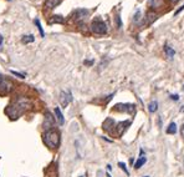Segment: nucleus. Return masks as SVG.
Masks as SVG:
<instances>
[{"instance_id": "nucleus-6", "label": "nucleus", "mask_w": 184, "mask_h": 177, "mask_svg": "<svg viewBox=\"0 0 184 177\" xmlns=\"http://www.w3.org/2000/svg\"><path fill=\"white\" fill-rule=\"evenodd\" d=\"M11 87H13V85H11L10 81L3 80V81L0 82V95H6V94H9V92L11 91Z\"/></svg>"}, {"instance_id": "nucleus-15", "label": "nucleus", "mask_w": 184, "mask_h": 177, "mask_svg": "<svg viewBox=\"0 0 184 177\" xmlns=\"http://www.w3.org/2000/svg\"><path fill=\"white\" fill-rule=\"evenodd\" d=\"M55 115H56V118H57L59 123H60V125H64L65 120H64V116H62V112H61V110H60L59 107H56V109H55Z\"/></svg>"}, {"instance_id": "nucleus-33", "label": "nucleus", "mask_w": 184, "mask_h": 177, "mask_svg": "<svg viewBox=\"0 0 184 177\" xmlns=\"http://www.w3.org/2000/svg\"><path fill=\"white\" fill-rule=\"evenodd\" d=\"M183 89H184V87H183Z\"/></svg>"}, {"instance_id": "nucleus-3", "label": "nucleus", "mask_w": 184, "mask_h": 177, "mask_svg": "<svg viewBox=\"0 0 184 177\" xmlns=\"http://www.w3.org/2000/svg\"><path fill=\"white\" fill-rule=\"evenodd\" d=\"M91 31L97 34V35H103V34L107 33V25H106L105 21L96 19L91 23Z\"/></svg>"}, {"instance_id": "nucleus-2", "label": "nucleus", "mask_w": 184, "mask_h": 177, "mask_svg": "<svg viewBox=\"0 0 184 177\" xmlns=\"http://www.w3.org/2000/svg\"><path fill=\"white\" fill-rule=\"evenodd\" d=\"M44 142L50 148H56L60 145V133L56 130H47L44 133Z\"/></svg>"}, {"instance_id": "nucleus-22", "label": "nucleus", "mask_w": 184, "mask_h": 177, "mask_svg": "<svg viewBox=\"0 0 184 177\" xmlns=\"http://www.w3.org/2000/svg\"><path fill=\"white\" fill-rule=\"evenodd\" d=\"M118 166L127 174V175H130V172H128V170H127V167H126V164H123V162H118Z\"/></svg>"}, {"instance_id": "nucleus-24", "label": "nucleus", "mask_w": 184, "mask_h": 177, "mask_svg": "<svg viewBox=\"0 0 184 177\" xmlns=\"http://www.w3.org/2000/svg\"><path fill=\"white\" fill-rule=\"evenodd\" d=\"M116 23H117V26H118V28H121V26H122V21H121L120 15H116Z\"/></svg>"}, {"instance_id": "nucleus-31", "label": "nucleus", "mask_w": 184, "mask_h": 177, "mask_svg": "<svg viewBox=\"0 0 184 177\" xmlns=\"http://www.w3.org/2000/svg\"><path fill=\"white\" fill-rule=\"evenodd\" d=\"M106 176H107V177H112V176H111V175H110V174H107V175H106Z\"/></svg>"}, {"instance_id": "nucleus-7", "label": "nucleus", "mask_w": 184, "mask_h": 177, "mask_svg": "<svg viewBox=\"0 0 184 177\" xmlns=\"http://www.w3.org/2000/svg\"><path fill=\"white\" fill-rule=\"evenodd\" d=\"M60 101H61L62 106H67V105H69V102H71V101H72V95H71V92L62 91V92L60 94Z\"/></svg>"}, {"instance_id": "nucleus-13", "label": "nucleus", "mask_w": 184, "mask_h": 177, "mask_svg": "<svg viewBox=\"0 0 184 177\" xmlns=\"http://www.w3.org/2000/svg\"><path fill=\"white\" fill-rule=\"evenodd\" d=\"M116 125H115V121L112 120V118H107L105 122H103V128L106 130V131H111V127H115Z\"/></svg>"}, {"instance_id": "nucleus-19", "label": "nucleus", "mask_w": 184, "mask_h": 177, "mask_svg": "<svg viewBox=\"0 0 184 177\" xmlns=\"http://www.w3.org/2000/svg\"><path fill=\"white\" fill-rule=\"evenodd\" d=\"M157 109H158V102H157V101H152V102L148 105V110H149V112H156Z\"/></svg>"}, {"instance_id": "nucleus-30", "label": "nucleus", "mask_w": 184, "mask_h": 177, "mask_svg": "<svg viewBox=\"0 0 184 177\" xmlns=\"http://www.w3.org/2000/svg\"><path fill=\"white\" fill-rule=\"evenodd\" d=\"M3 80H4V79H3V76H1V75H0V82H1V81H3Z\"/></svg>"}, {"instance_id": "nucleus-27", "label": "nucleus", "mask_w": 184, "mask_h": 177, "mask_svg": "<svg viewBox=\"0 0 184 177\" xmlns=\"http://www.w3.org/2000/svg\"><path fill=\"white\" fill-rule=\"evenodd\" d=\"M184 9V5L183 6H181V8H179V9H178V10H177V11H176V15H177V14H178V13H181V11H182V10H183Z\"/></svg>"}, {"instance_id": "nucleus-32", "label": "nucleus", "mask_w": 184, "mask_h": 177, "mask_svg": "<svg viewBox=\"0 0 184 177\" xmlns=\"http://www.w3.org/2000/svg\"><path fill=\"white\" fill-rule=\"evenodd\" d=\"M146 177H148V176H146Z\"/></svg>"}, {"instance_id": "nucleus-16", "label": "nucleus", "mask_w": 184, "mask_h": 177, "mask_svg": "<svg viewBox=\"0 0 184 177\" xmlns=\"http://www.w3.org/2000/svg\"><path fill=\"white\" fill-rule=\"evenodd\" d=\"M164 51H166V54H167V56L169 58V59H172V58H174V54H176V51L171 48V46H168V45H166L164 46Z\"/></svg>"}, {"instance_id": "nucleus-5", "label": "nucleus", "mask_w": 184, "mask_h": 177, "mask_svg": "<svg viewBox=\"0 0 184 177\" xmlns=\"http://www.w3.org/2000/svg\"><path fill=\"white\" fill-rule=\"evenodd\" d=\"M115 109H116L117 111H125V112H127V114H133L136 106L132 105V104H117V105L115 106Z\"/></svg>"}, {"instance_id": "nucleus-29", "label": "nucleus", "mask_w": 184, "mask_h": 177, "mask_svg": "<svg viewBox=\"0 0 184 177\" xmlns=\"http://www.w3.org/2000/svg\"><path fill=\"white\" fill-rule=\"evenodd\" d=\"M171 1H172V3H173V4H177V3H178V1H179V0H171Z\"/></svg>"}, {"instance_id": "nucleus-4", "label": "nucleus", "mask_w": 184, "mask_h": 177, "mask_svg": "<svg viewBox=\"0 0 184 177\" xmlns=\"http://www.w3.org/2000/svg\"><path fill=\"white\" fill-rule=\"evenodd\" d=\"M89 15H90V11H89L87 9H77V10H75V13L72 14V19H74L75 21H77V23H81V21H84Z\"/></svg>"}, {"instance_id": "nucleus-11", "label": "nucleus", "mask_w": 184, "mask_h": 177, "mask_svg": "<svg viewBox=\"0 0 184 177\" xmlns=\"http://www.w3.org/2000/svg\"><path fill=\"white\" fill-rule=\"evenodd\" d=\"M130 125H131L130 121H126V122H121V123H118V125H117V130H118L117 133L121 136V135L123 133V131H126V128H127Z\"/></svg>"}, {"instance_id": "nucleus-1", "label": "nucleus", "mask_w": 184, "mask_h": 177, "mask_svg": "<svg viewBox=\"0 0 184 177\" xmlns=\"http://www.w3.org/2000/svg\"><path fill=\"white\" fill-rule=\"evenodd\" d=\"M30 107V101L26 99H19L16 100L11 106H9V109L6 110V114L13 118H18L25 110H28Z\"/></svg>"}, {"instance_id": "nucleus-17", "label": "nucleus", "mask_w": 184, "mask_h": 177, "mask_svg": "<svg viewBox=\"0 0 184 177\" xmlns=\"http://www.w3.org/2000/svg\"><path fill=\"white\" fill-rule=\"evenodd\" d=\"M176 132H177V125H176V122H172V123L168 126V128H167V133L174 135Z\"/></svg>"}, {"instance_id": "nucleus-8", "label": "nucleus", "mask_w": 184, "mask_h": 177, "mask_svg": "<svg viewBox=\"0 0 184 177\" xmlns=\"http://www.w3.org/2000/svg\"><path fill=\"white\" fill-rule=\"evenodd\" d=\"M55 123V120L52 117V115L50 112H46L45 114V122H44V127L47 128V130H51V127L54 126Z\"/></svg>"}, {"instance_id": "nucleus-23", "label": "nucleus", "mask_w": 184, "mask_h": 177, "mask_svg": "<svg viewBox=\"0 0 184 177\" xmlns=\"http://www.w3.org/2000/svg\"><path fill=\"white\" fill-rule=\"evenodd\" d=\"M139 19H141V10H139V9H137V11H136V15H135V21L137 23V21H139Z\"/></svg>"}, {"instance_id": "nucleus-18", "label": "nucleus", "mask_w": 184, "mask_h": 177, "mask_svg": "<svg viewBox=\"0 0 184 177\" xmlns=\"http://www.w3.org/2000/svg\"><path fill=\"white\" fill-rule=\"evenodd\" d=\"M147 18H148V21H147V23H148V24H152V23L157 19V14L153 13V11H149V13L147 14Z\"/></svg>"}, {"instance_id": "nucleus-21", "label": "nucleus", "mask_w": 184, "mask_h": 177, "mask_svg": "<svg viewBox=\"0 0 184 177\" xmlns=\"http://www.w3.org/2000/svg\"><path fill=\"white\" fill-rule=\"evenodd\" d=\"M35 24H36V26H38V29H39V31H40L41 38H44V36H45V33H44V29H43V26H41L40 21H39V19H35Z\"/></svg>"}, {"instance_id": "nucleus-10", "label": "nucleus", "mask_w": 184, "mask_h": 177, "mask_svg": "<svg viewBox=\"0 0 184 177\" xmlns=\"http://www.w3.org/2000/svg\"><path fill=\"white\" fill-rule=\"evenodd\" d=\"M64 23H65V19L61 15H54L49 20V24H64Z\"/></svg>"}, {"instance_id": "nucleus-25", "label": "nucleus", "mask_w": 184, "mask_h": 177, "mask_svg": "<svg viewBox=\"0 0 184 177\" xmlns=\"http://www.w3.org/2000/svg\"><path fill=\"white\" fill-rule=\"evenodd\" d=\"M11 74H13V75H15V76H18V77H20V79H24V77H25L23 74H20V72H16V71H11Z\"/></svg>"}, {"instance_id": "nucleus-20", "label": "nucleus", "mask_w": 184, "mask_h": 177, "mask_svg": "<svg viewBox=\"0 0 184 177\" xmlns=\"http://www.w3.org/2000/svg\"><path fill=\"white\" fill-rule=\"evenodd\" d=\"M35 39H34V35H26V36H24L23 39H21V41L24 43V44H28V43H33Z\"/></svg>"}, {"instance_id": "nucleus-26", "label": "nucleus", "mask_w": 184, "mask_h": 177, "mask_svg": "<svg viewBox=\"0 0 184 177\" xmlns=\"http://www.w3.org/2000/svg\"><path fill=\"white\" fill-rule=\"evenodd\" d=\"M171 97H172V100H176V101H178V100H179V96H178V95H172Z\"/></svg>"}, {"instance_id": "nucleus-9", "label": "nucleus", "mask_w": 184, "mask_h": 177, "mask_svg": "<svg viewBox=\"0 0 184 177\" xmlns=\"http://www.w3.org/2000/svg\"><path fill=\"white\" fill-rule=\"evenodd\" d=\"M61 1H62V0H46L45 4H44V6H45V9L51 10V9L56 8L57 5H60V4H61Z\"/></svg>"}, {"instance_id": "nucleus-12", "label": "nucleus", "mask_w": 184, "mask_h": 177, "mask_svg": "<svg viewBox=\"0 0 184 177\" xmlns=\"http://www.w3.org/2000/svg\"><path fill=\"white\" fill-rule=\"evenodd\" d=\"M146 161H147V159L143 156V151H141V157L138 159V161L136 162V164H135V169H137V170H138V169H141V167H142V166L146 164Z\"/></svg>"}, {"instance_id": "nucleus-28", "label": "nucleus", "mask_w": 184, "mask_h": 177, "mask_svg": "<svg viewBox=\"0 0 184 177\" xmlns=\"http://www.w3.org/2000/svg\"><path fill=\"white\" fill-rule=\"evenodd\" d=\"M181 133H182V137H184V123H183V126L181 127Z\"/></svg>"}, {"instance_id": "nucleus-14", "label": "nucleus", "mask_w": 184, "mask_h": 177, "mask_svg": "<svg viewBox=\"0 0 184 177\" xmlns=\"http://www.w3.org/2000/svg\"><path fill=\"white\" fill-rule=\"evenodd\" d=\"M162 3H163V0H148V6L151 9H157L162 5Z\"/></svg>"}]
</instances>
